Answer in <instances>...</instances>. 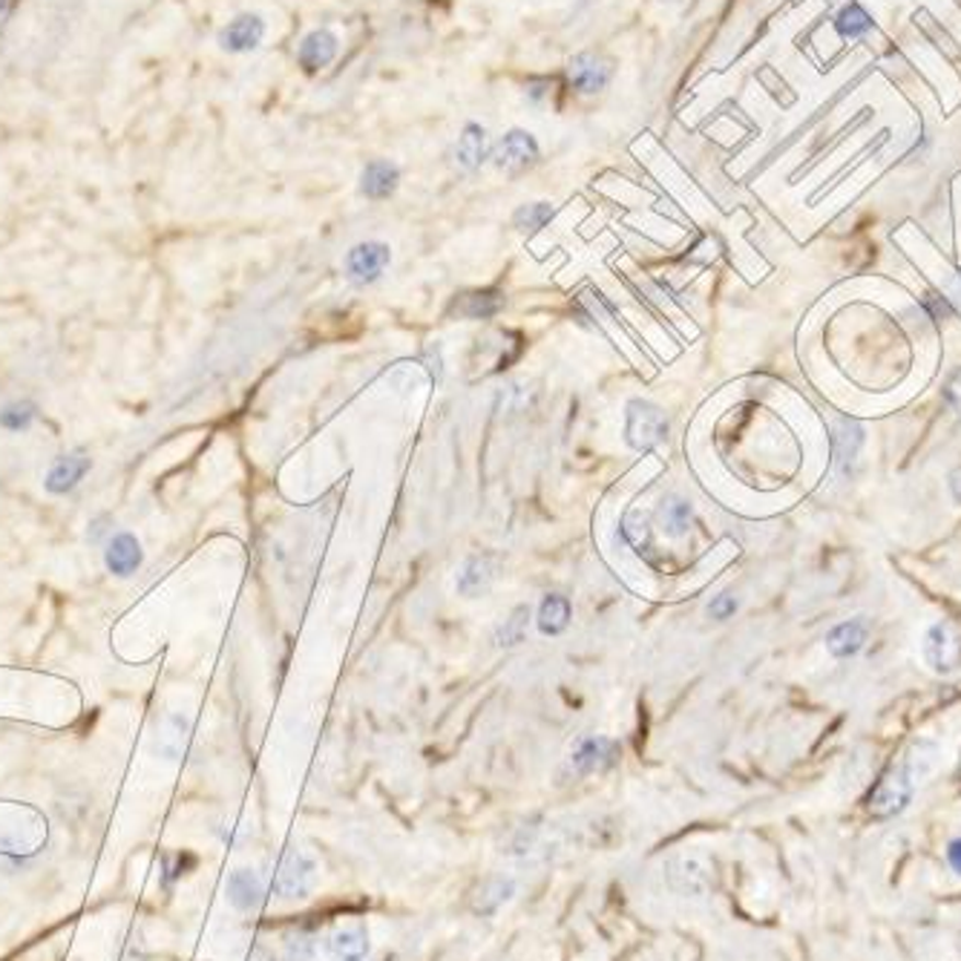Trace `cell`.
Returning a JSON list of instances; mask_svg holds the SVG:
<instances>
[{"instance_id":"cell-15","label":"cell","mask_w":961,"mask_h":961,"mask_svg":"<svg viewBox=\"0 0 961 961\" xmlns=\"http://www.w3.org/2000/svg\"><path fill=\"white\" fill-rule=\"evenodd\" d=\"M141 561H144V553H141V544L136 535L116 533L109 539L107 551H104V565H107L109 574L118 576V579H127V576L139 570Z\"/></svg>"},{"instance_id":"cell-19","label":"cell","mask_w":961,"mask_h":961,"mask_svg":"<svg viewBox=\"0 0 961 961\" xmlns=\"http://www.w3.org/2000/svg\"><path fill=\"white\" fill-rule=\"evenodd\" d=\"M326 956L332 961H366L369 956V933L363 927H340L326 941Z\"/></svg>"},{"instance_id":"cell-20","label":"cell","mask_w":961,"mask_h":961,"mask_svg":"<svg viewBox=\"0 0 961 961\" xmlns=\"http://www.w3.org/2000/svg\"><path fill=\"white\" fill-rule=\"evenodd\" d=\"M867 636H869V628L864 620L841 622V625H835V628L830 630V636H826V648H830L832 657H837V659L855 657V653L864 651Z\"/></svg>"},{"instance_id":"cell-31","label":"cell","mask_w":961,"mask_h":961,"mask_svg":"<svg viewBox=\"0 0 961 961\" xmlns=\"http://www.w3.org/2000/svg\"><path fill=\"white\" fill-rule=\"evenodd\" d=\"M708 613H711L714 620H731V616H734L737 613V602H734V597H729V593H722V597H717L711 602V607H708Z\"/></svg>"},{"instance_id":"cell-22","label":"cell","mask_w":961,"mask_h":961,"mask_svg":"<svg viewBox=\"0 0 961 961\" xmlns=\"http://www.w3.org/2000/svg\"><path fill=\"white\" fill-rule=\"evenodd\" d=\"M493 576H496V567H493V561H489L487 556L466 558L464 567H461V574H458V590H461L464 597H478L480 590L489 588Z\"/></svg>"},{"instance_id":"cell-34","label":"cell","mask_w":961,"mask_h":961,"mask_svg":"<svg viewBox=\"0 0 961 961\" xmlns=\"http://www.w3.org/2000/svg\"><path fill=\"white\" fill-rule=\"evenodd\" d=\"M9 3H12V0H0V18L9 12Z\"/></svg>"},{"instance_id":"cell-3","label":"cell","mask_w":961,"mask_h":961,"mask_svg":"<svg viewBox=\"0 0 961 961\" xmlns=\"http://www.w3.org/2000/svg\"><path fill=\"white\" fill-rule=\"evenodd\" d=\"M567 84L576 95L582 99H597L613 84L616 78V61L611 55L597 53V49H584V53H576L565 67Z\"/></svg>"},{"instance_id":"cell-10","label":"cell","mask_w":961,"mask_h":961,"mask_svg":"<svg viewBox=\"0 0 961 961\" xmlns=\"http://www.w3.org/2000/svg\"><path fill=\"white\" fill-rule=\"evenodd\" d=\"M337 55H340L337 32L328 30V26H317V30L305 32L303 40L297 44V67L305 76H317V72H323L337 61Z\"/></svg>"},{"instance_id":"cell-25","label":"cell","mask_w":961,"mask_h":961,"mask_svg":"<svg viewBox=\"0 0 961 961\" xmlns=\"http://www.w3.org/2000/svg\"><path fill=\"white\" fill-rule=\"evenodd\" d=\"M553 217H556V208H553L551 202H528L521 205V208H516V213H512V225H516V231L521 233H535L542 231Z\"/></svg>"},{"instance_id":"cell-27","label":"cell","mask_w":961,"mask_h":961,"mask_svg":"<svg viewBox=\"0 0 961 961\" xmlns=\"http://www.w3.org/2000/svg\"><path fill=\"white\" fill-rule=\"evenodd\" d=\"M35 418H38L35 404H30V401H15V404H9L0 409V429H7V432H26V429L35 424Z\"/></svg>"},{"instance_id":"cell-36","label":"cell","mask_w":961,"mask_h":961,"mask_svg":"<svg viewBox=\"0 0 961 961\" xmlns=\"http://www.w3.org/2000/svg\"><path fill=\"white\" fill-rule=\"evenodd\" d=\"M959 282H961V268H959Z\"/></svg>"},{"instance_id":"cell-2","label":"cell","mask_w":961,"mask_h":961,"mask_svg":"<svg viewBox=\"0 0 961 961\" xmlns=\"http://www.w3.org/2000/svg\"><path fill=\"white\" fill-rule=\"evenodd\" d=\"M665 887L680 899H708L717 890V867L703 853H676L665 860Z\"/></svg>"},{"instance_id":"cell-16","label":"cell","mask_w":961,"mask_h":961,"mask_svg":"<svg viewBox=\"0 0 961 961\" xmlns=\"http://www.w3.org/2000/svg\"><path fill=\"white\" fill-rule=\"evenodd\" d=\"M501 309H505V294L498 288H484V291L458 294L450 305V314L458 320H489Z\"/></svg>"},{"instance_id":"cell-12","label":"cell","mask_w":961,"mask_h":961,"mask_svg":"<svg viewBox=\"0 0 961 961\" xmlns=\"http://www.w3.org/2000/svg\"><path fill=\"white\" fill-rule=\"evenodd\" d=\"M489 153H493V141H489L487 127L480 125V121H466L461 127V132H458L455 150H452L458 171L478 173L489 162Z\"/></svg>"},{"instance_id":"cell-5","label":"cell","mask_w":961,"mask_h":961,"mask_svg":"<svg viewBox=\"0 0 961 961\" xmlns=\"http://www.w3.org/2000/svg\"><path fill=\"white\" fill-rule=\"evenodd\" d=\"M542 159V144L524 127H512L493 144L489 162L501 173H524Z\"/></svg>"},{"instance_id":"cell-4","label":"cell","mask_w":961,"mask_h":961,"mask_svg":"<svg viewBox=\"0 0 961 961\" xmlns=\"http://www.w3.org/2000/svg\"><path fill=\"white\" fill-rule=\"evenodd\" d=\"M317 858L309 849H288L279 860L277 876H274V890H277L279 899L300 901L311 895V890L317 887Z\"/></svg>"},{"instance_id":"cell-24","label":"cell","mask_w":961,"mask_h":961,"mask_svg":"<svg viewBox=\"0 0 961 961\" xmlns=\"http://www.w3.org/2000/svg\"><path fill=\"white\" fill-rule=\"evenodd\" d=\"M691 519H694V516H691L688 501H683V498H668V501H662V507H659L662 530H665V535H671V539H680V535L688 533Z\"/></svg>"},{"instance_id":"cell-9","label":"cell","mask_w":961,"mask_h":961,"mask_svg":"<svg viewBox=\"0 0 961 961\" xmlns=\"http://www.w3.org/2000/svg\"><path fill=\"white\" fill-rule=\"evenodd\" d=\"M924 659L938 674H953L961 665V628L953 622H936L924 636Z\"/></svg>"},{"instance_id":"cell-17","label":"cell","mask_w":961,"mask_h":961,"mask_svg":"<svg viewBox=\"0 0 961 961\" xmlns=\"http://www.w3.org/2000/svg\"><path fill=\"white\" fill-rule=\"evenodd\" d=\"M265 899L263 878L256 876L254 869H233L228 878V901L233 910L240 913H254Z\"/></svg>"},{"instance_id":"cell-1","label":"cell","mask_w":961,"mask_h":961,"mask_svg":"<svg viewBox=\"0 0 961 961\" xmlns=\"http://www.w3.org/2000/svg\"><path fill=\"white\" fill-rule=\"evenodd\" d=\"M933 757H936V749L930 743H915L872 786L867 800V812L876 821H890V818L904 812L910 807V800H913L915 786L922 784V777L933 768Z\"/></svg>"},{"instance_id":"cell-13","label":"cell","mask_w":961,"mask_h":961,"mask_svg":"<svg viewBox=\"0 0 961 961\" xmlns=\"http://www.w3.org/2000/svg\"><path fill=\"white\" fill-rule=\"evenodd\" d=\"M93 470V461L84 450L67 452V455H58L53 461V466L47 470V478H44V487L53 496H67L72 489L84 480V475Z\"/></svg>"},{"instance_id":"cell-35","label":"cell","mask_w":961,"mask_h":961,"mask_svg":"<svg viewBox=\"0 0 961 961\" xmlns=\"http://www.w3.org/2000/svg\"><path fill=\"white\" fill-rule=\"evenodd\" d=\"M659 3H680V0H659Z\"/></svg>"},{"instance_id":"cell-7","label":"cell","mask_w":961,"mask_h":961,"mask_svg":"<svg viewBox=\"0 0 961 961\" xmlns=\"http://www.w3.org/2000/svg\"><path fill=\"white\" fill-rule=\"evenodd\" d=\"M265 35H268V21L259 12H242L219 30L217 44L228 55H248L263 47Z\"/></svg>"},{"instance_id":"cell-30","label":"cell","mask_w":961,"mask_h":961,"mask_svg":"<svg viewBox=\"0 0 961 961\" xmlns=\"http://www.w3.org/2000/svg\"><path fill=\"white\" fill-rule=\"evenodd\" d=\"M945 404L961 418V369L945 383Z\"/></svg>"},{"instance_id":"cell-32","label":"cell","mask_w":961,"mask_h":961,"mask_svg":"<svg viewBox=\"0 0 961 961\" xmlns=\"http://www.w3.org/2000/svg\"><path fill=\"white\" fill-rule=\"evenodd\" d=\"M551 90H553V81L542 78V81H530L528 84V99L533 104H542L551 99Z\"/></svg>"},{"instance_id":"cell-28","label":"cell","mask_w":961,"mask_h":961,"mask_svg":"<svg viewBox=\"0 0 961 961\" xmlns=\"http://www.w3.org/2000/svg\"><path fill=\"white\" fill-rule=\"evenodd\" d=\"M528 620H530V607L528 605L516 607L510 620H505V625L498 628L496 642L501 645V648H512V645H519L521 639H524V630H528Z\"/></svg>"},{"instance_id":"cell-6","label":"cell","mask_w":961,"mask_h":961,"mask_svg":"<svg viewBox=\"0 0 961 961\" xmlns=\"http://www.w3.org/2000/svg\"><path fill=\"white\" fill-rule=\"evenodd\" d=\"M625 435L634 450H653L657 443L668 438V418L659 406L648 401H630L628 418H625Z\"/></svg>"},{"instance_id":"cell-29","label":"cell","mask_w":961,"mask_h":961,"mask_svg":"<svg viewBox=\"0 0 961 961\" xmlns=\"http://www.w3.org/2000/svg\"><path fill=\"white\" fill-rule=\"evenodd\" d=\"M622 535L634 551H651V533H648V521L642 516H628L622 524Z\"/></svg>"},{"instance_id":"cell-26","label":"cell","mask_w":961,"mask_h":961,"mask_svg":"<svg viewBox=\"0 0 961 961\" xmlns=\"http://www.w3.org/2000/svg\"><path fill=\"white\" fill-rule=\"evenodd\" d=\"M835 30L841 32V38L846 40L864 38V35L872 30V18H869L858 3H849V7L841 9V15L835 18Z\"/></svg>"},{"instance_id":"cell-21","label":"cell","mask_w":961,"mask_h":961,"mask_svg":"<svg viewBox=\"0 0 961 961\" xmlns=\"http://www.w3.org/2000/svg\"><path fill=\"white\" fill-rule=\"evenodd\" d=\"M512 895H516V881L505 876H493L473 895V910L484 915L496 913V910L505 907L507 901H512Z\"/></svg>"},{"instance_id":"cell-8","label":"cell","mask_w":961,"mask_h":961,"mask_svg":"<svg viewBox=\"0 0 961 961\" xmlns=\"http://www.w3.org/2000/svg\"><path fill=\"white\" fill-rule=\"evenodd\" d=\"M616 760H620V743L611 740V737L593 734V737H582V740L574 745V752L567 757V766H570V772H574L576 777H588V775H599V772H607L611 766H616Z\"/></svg>"},{"instance_id":"cell-18","label":"cell","mask_w":961,"mask_h":961,"mask_svg":"<svg viewBox=\"0 0 961 961\" xmlns=\"http://www.w3.org/2000/svg\"><path fill=\"white\" fill-rule=\"evenodd\" d=\"M860 447H864V429H860L858 420H849V418L837 420L835 435H832V450H835L837 473H849V470H853Z\"/></svg>"},{"instance_id":"cell-33","label":"cell","mask_w":961,"mask_h":961,"mask_svg":"<svg viewBox=\"0 0 961 961\" xmlns=\"http://www.w3.org/2000/svg\"><path fill=\"white\" fill-rule=\"evenodd\" d=\"M947 864L953 869L956 876H961V837H953L950 844H947Z\"/></svg>"},{"instance_id":"cell-11","label":"cell","mask_w":961,"mask_h":961,"mask_svg":"<svg viewBox=\"0 0 961 961\" xmlns=\"http://www.w3.org/2000/svg\"><path fill=\"white\" fill-rule=\"evenodd\" d=\"M389 263H392V248L386 242H360L346 254V277L355 286H372L383 277Z\"/></svg>"},{"instance_id":"cell-14","label":"cell","mask_w":961,"mask_h":961,"mask_svg":"<svg viewBox=\"0 0 961 961\" xmlns=\"http://www.w3.org/2000/svg\"><path fill=\"white\" fill-rule=\"evenodd\" d=\"M401 187V167L392 159H372L363 164L360 178H357V190L372 202H383L389 196H395Z\"/></svg>"},{"instance_id":"cell-23","label":"cell","mask_w":961,"mask_h":961,"mask_svg":"<svg viewBox=\"0 0 961 961\" xmlns=\"http://www.w3.org/2000/svg\"><path fill=\"white\" fill-rule=\"evenodd\" d=\"M570 625V599L561 593H547L539 607V630L547 636H556Z\"/></svg>"}]
</instances>
